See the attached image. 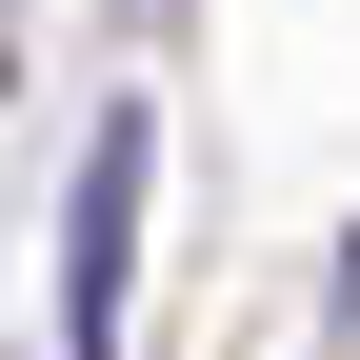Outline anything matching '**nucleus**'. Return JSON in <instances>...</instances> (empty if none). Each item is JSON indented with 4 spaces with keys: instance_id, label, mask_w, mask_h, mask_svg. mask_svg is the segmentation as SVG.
<instances>
[{
    "instance_id": "obj_1",
    "label": "nucleus",
    "mask_w": 360,
    "mask_h": 360,
    "mask_svg": "<svg viewBox=\"0 0 360 360\" xmlns=\"http://www.w3.org/2000/svg\"><path fill=\"white\" fill-rule=\"evenodd\" d=\"M141 141H160V120H101V141H80V240H60V360H120V281H141Z\"/></svg>"
}]
</instances>
